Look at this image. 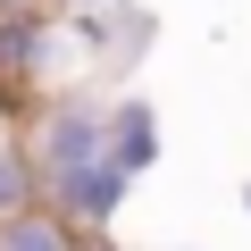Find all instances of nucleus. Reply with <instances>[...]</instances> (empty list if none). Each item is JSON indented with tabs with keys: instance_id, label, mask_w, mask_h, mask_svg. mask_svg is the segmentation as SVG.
I'll return each instance as SVG.
<instances>
[{
	"instance_id": "1",
	"label": "nucleus",
	"mask_w": 251,
	"mask_h": 251,
	"mask_svg": "<svg viewBox=\"0 0 251 251\" xmlns=\"http://www.w3.org/2000/svg\"><path fill=\"white\" fill-rule=\"evenodd\" d=\"M75 84H92V59H84L75 25L59 9L0 17V92H17V109H34L50 92H75Z\"/></svg>"
},
{
	"instance_id": "2",
	"label": "nucleus",
	"mask_w": 251,
	"mask_h": 251,
	"mask_svg": "<svg viewBox=\"0 0 251 251\" xmlns=\"http://www.w3.org/2000/svg\"><path fill=\"white\" fill-rule=\"evenodd\" d=\"M17 134H25V151H34L42 184H50V176H67V168H92V159H109V92H100V84L50 92V100H34V109H25Z\"/></svg>"
},
{
	"instance_id": "3",
	"label": "nucleus",
	"mask_w": 251,
	"mask_h": 251,
	"mask_svg": "<svg viewBox=\"0 0 251 251\" xmlns=\"http://www.w3.org/2000/svg\"><path fill=\"white\" fill-rule=\"evenodd\" d=\"M42 201H50L75 234H117L126 201H134V176H126V168H109V159H92V168L50 176V184H42Z\"/></svg>"
},
{
	"instance_id": "4",
	"label": "nucleus",
	"mask_w": 251,
	"mask_h": 251,
	"mask_svg": "<svg viewBox=\"0 0 251 251\" xmlns=\"http://www.w3.org/2000/svg\"><path fill=\"white\" fill-rule=\"evenodd\" d=\"M159 159H168V117H159V100L134 92V84L109 92V168H126V176L143 184Z\"/></svg>"
},
{
	"instance_id": "5",
	"label": "nucleus",
	"mask_w": 251,
	"mask_h": 251,
	"mask_svg": "<svg viewBox=\"0 0 251 251\" xmlns=\"http://www.w3.org/2000/svg\"><path fill=\"white\" fill-rule=\"evenodd\" d=\"M84 234L50 209V201H34V209H17V218H0V251H75Z\"/></svg>"
},
{
	"instance_id": "6",
	"label": "nucleus",
	"mask_w": 251,
	"mask_h": 251,
	"mask_svg": "<svg viewBox=\"0 0 251 251\" xmlns=\"http://www.w3.org/2000/svg\"><path fill=\"white\" fill-rule=\"evenodd\" d=\"M34 201H42V168H34L25 134H9V143H0V218H17Z\"/></svg>"
},
{
	"instance_id": "7",
	"label": "nucleus",
	"mask_w": 251,
	"mask_h": 251,
	"mask_svg": "<svg viewBox=\"0 0 251 251\" xmlns=\"http://www.w3.org/2000/svg\"><path fill=\"white\" fill-rule=\"evenodd\" d=\"M17 126H25V109H17V92H0V143H9Z\"/></svg>"
},
{
	"instance_id": "8",
	"label": "nucleus",
	"mask_w": 251,
	"mask_h": 251,
	"mask_svg": "<svg viewBox=\"0 0 251 251\" xmlns=\"http://www.w3.org/2000/svg\"><path fill=\"white\" fill-rule=\"evenodd\" d=\"M59 17H84V9H117V0H50Z\"/></svg>"
},
{
	"instance_id": "9",
	"label": "nucleus",
	"mask_w": 251,
	"mask_h": 251,
	"mask_svg": "<svg viewBox=\"0 0 251 251\" xmlns=\"http://www.w3.org/2000/svg\"><path fill=\"white\" fill-rule=\"evenodd\" d=\"M75 251H134V243H117V234H84Z\"/></svg>"
},
{
	"instance_id": "10",
	"label": "nucleus",
	"mask_w": 251,
	"mask_h": 251,
	"mask_svg": "<svg viewBox=\"0 0 251 251\" xmlns=\"http://www.w3.org/2000/svg\"><path fill=\"white\" fill-rule=\"evenodd\" d=\"M34 9H50V0H0V17H34Z\"/></svg>"
},
{
	"instance_id": "11",
	"label": "nucleus",
	"mask_w": 251,
	"mask_h": 251,
	"mask_svg": "<svg viewBox=\"0 0 251 251\" xmlns=\"http://www.w3.org/2000/svg\"><path fill=\"white\" fill-rule=\"evenodd\" d=\"M243 218H251V184H243Z\"/></svg>"
}]
</instances>
